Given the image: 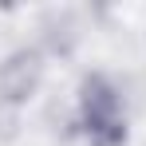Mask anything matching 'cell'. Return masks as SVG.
I'll return each instance as SVG.
<instances>
[{"mask_svg": "<svg viewBox=\"0 0 146 146\" xmlns=\"http://www.w3.org/2000/svg\"><path fill=\"white\" fill-rule=\"evenodd\" d=\"M79 126L91 146H126V103L107 75H87L79 87Z\"/></svg>", "mask_w": 146, "mask_h": 146, "instance_id": "6da1fadb", "label": "cell"}, {"mask_svg": "<svg viewBox=\"0 0 146 146\" xmlns=\"http://www.w3.org/2000/svg\"><path fill=\"white\" fill-rule=\"evenodd\" d=\"M36 83H40V55L36 51H20V55H12L0 67V87H4V95L12 99V103L32 99Z\"/></svg>", "mask_w": 146, "mask_h": 146, "instance_id": "7a4b0ae2", "label": "cell"}]
</instances>
